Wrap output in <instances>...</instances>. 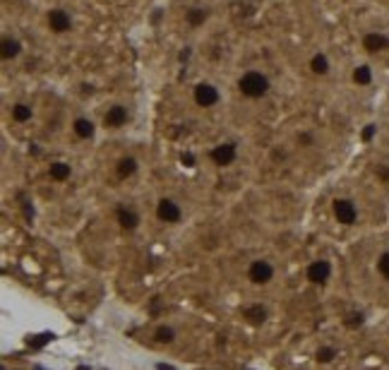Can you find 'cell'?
<instances>
[{
    "instance_id": "603a6c76",
    "label": "cell",
    "mask_w": 389,
    "mask_h": 370,
    "mask_svg": "<svg viewBox=\"0 0 389 370\" xmlns=\"http://www.w3.org/2000/svg\"><path fill=\"white\" fill-rule=\"evenodd\" d=\"M315 356H318L320 363H332L334 358H337V349H334V347H320Z\"/></svg>"
},
{
    "instance_id": "277c9868",
    "label": "cell",
    "mask_w": 389,
    "mask_h": 370,
    "mask_svg": "<svg viewBox=\"0 0 389 370\" xmlns=\"http://www.w3.org/2000/svg\"><path fill=\"white\" fill-rule=\"evenodd\" d=\"M370 267H373V274H375L377 284L387 286V289H389V243L380 246L375 252H373Z\"/></svg>"
},
{
    "instance_id": "9a60e30c",
    "label": "cell",
    "mask_w": 389,
    "mask_h": 370,
    "mask_svg": "<svg viewBox=\"0 0 389 370\" xmlns=\"http://www.w3.org/2000/svg\"><path fill=\"white\" fill-rule=\"evenodd\" d=\"M310 70H313L318 77H327L329 72H332V61H329L327 53L324 51L313 53V58H310Z\"/></svg>"
},
{
    "instance_id": "30bf717a",
    "label": "cell",
    "mask_w": 389,
    "mask_h": 370,
    "mask_svg": "<svg viewBox=\"0 0 389 370\" xmlns=\"http://www.w3.org/2000/svg\"><path fill=\"white\" fill-rule=\"evenodd\" d=\"M128 120H130V111H128V106H123V104L111 106V109L104 113V125H106V128H111V130L125 128V125H128Z\"/></svg>"
},
{
    "instance_id": "7c38bea8",
    "label": "cell",
    "mask_w": 389,
    "mask_h": 370,
    "mask_svg": "<svg viewBox=\"0 0 389 370\" xmlns=\"http://www.w3.org/2000/svg\"><path fill=\"white\" fill-rule=\"evenodd\" d=\"M305 274H308L310 284L322 286V284H327L329 276H332V265H329L327 260H315L308 265V272H305Z\"/></svg>"
},
{
    "instance_id": "ba28073f",
    "label": "cell",
    "mask_w": 389,
    "mask_h": 370,
    "mask_svg": "<svg viewBox=\"0 0 389 370\" xmlns=\"http://www.w3.org/2000/svg\"><path fill=\"white\" fill-rule=\"evenodd\" d=\"M46 22L53 34H67L72 29V14L63 8H53V10H48Z\"/></svg>"
},
{
    "instance_id": "e0dca14e",
    "label": "cell",
    "mask_w": 389,
    "mask_h": 370,
    "mask_svg": "<svg viewBox=\"0 0 389 370\" xmlns=\"http://www.w3.org/2000/svg\"><path fill=\"white\" fill-rule=\"evenodd\" d=\"M72 133H75L80 140H91V138H94V133H96V128H94V123H91L89 118L80 116V118L72 120Z\"/></svg>"
},
{
    "instance_id": "5b68a950",
    "label": "cell",
    "mask_w": 389,
    "mask_h": 370,
    "mask_svg": "<svg viewBox=\"0 0 389 370\" xmlns=\"http://www.w3.org/2000/svg\"><path fill=\"white\" fill-rule=\"evenodd\" d=\"M368 171H370L373 185H375L377 190H382V193H389V152L377 159H373Z\"/></svg>"
},
{
    "instance_id": "d6986e66",
    "label": "cell",
    "mask_w": 389,
    "mask_h": 370,
    "mask_svg": "<svg viewBox=\"0 0 389 370\" xmlns=\"http://www.w3.org/2000/svg\"><path fill=\"white\" fill-rule=\"evenodd\" d=\"M243 315H245V320H250L252 325H260L267 320V310L262 308V305H247V308L243 310Z\"/></svg>"
},
{
    "instance_id": "5bb4252c",
    "label": "cell",
    "mask_w": 389,
    "mask_h": 370,
    "mask_svg": "<svg viewBox=\"0 0 389 370\" xmlns=\"http://www.w3.org/2000/svg\"><path fill=\"white\" fill-rule=\"evenodd\" d=\"M115 219H118L120 228H125V231H135V228L140 226V214L135 212L133 207H118V212H115Z\"/></svg>"
},
{
    "instance_id": "8992f818",
    "label": "cell",
    "mask_w": 389,
    "mask_h": 370,
    "mask_svg": "<svg viewBox=\"0 0 389 370\" xmlns=\"http://www.w3.org/2000/svg\"><path fill=\"white\" fill-rule=\"evenodd\" d=\"M192 99L199 109H214V106L221 101V91H219L214 85H209V82H199V85L192 89Z\"/></svg>"
},
{
    "instance_id": "2e32d148",
    "label": "cell",
    "mask_w": 389,
    "mask_h": 370,
    "mask_svg": "<svg viewBox=\"0 0 389 370\" xmlns=\"http://www.w3.org/2000/svg\"><path fill=\"white\" fill-rule=\"evenodd\" d=\"M0 51H3L5 61H12V58H17L19 53H22V41H19L17 36H10V34H5L3 41H0Z\"/></svg>"
},
{
    "instance_id": "7402d4cb",
    "label": "cell",
    "mask_w": 389,
    "mask_h": 370,
    "mask_svg": "<svg viewBox=\"0 0 389 370\" xmlns=\"http://www.w3.org/2000/svg\"><path fill=\"white\" fill-rule=\"evenodd\" d=\"M154 339H157L159 344H171L173 339H176V332H173V327L162 325V327H157V332H154Z\"/></svg>"
},
{
    "instance_id": "6da1fadb",
    "label": "cell",
    "mask_w": 389,
    "mask_h": 370,
    "mask_svg": "<svg viewBox=\"0 0 389 370\" xmlns=\"http://www.w3.org/2000/svg\"><path fill=\"white\" fill-rule=\"evenodd\" d=\"M332 214L337 219L339 226L353 228L361 224V202L351 195H339V197L332 199Z\"/></svg>"
},
{
    "instance_id": "4fadbf2b",
    "label": "cell",
    "mask_w": 389,
    "mask_h": 370,
    "mask_svg": "<svg viewBox=\"0 0 389 370\" xmlns=\"http://www.w3.org/2000/svg\"><path fill=\"white\" fill-rule=\"evenodd\" d=\"M212 162L216 164V166H231L233 162H236L238 152H236V144H216V147L212 149Z\"/></svg>"
},
{
    "instance_id": "9c48e42d",
    "label": "cell",
    "mask_w": 389,
    "mask_h": 370,
    "mask_svg": "<svg viewBox=\"0 0 389 370\" xmlns=\"http://www.w3.org/2000/svg\"><path fill=\"white\" fill-rule=\"evenodd\" d=\"M157 217H159V221H164V224H178L183 219V209L178 202L164 197V199H159V204H157Z\"/></svg>"
},
{
    "instance_id": "8fae6325",
    "label": "cell",
    "mask_w": 389,
    "mask_h": 370,
    "mask_svg": "<svg viewBox=\"0 0 389 370\" xmlns=\"http://www.w3.org/2000/svg\"><path fill=\"white\" fill-rule=\"evenodd\" d=\"M375 70L377 67L373 65L370 61L358 63V65L351 70V82L356 87H373V82H375Z\"/></svg>"
},
{
    "instance_id": "ac0fdd59",
    "label": "cell",
    "mask_w": 389,
    "mask_h": 370,
    "mask_svg": "<svg viewBox=\"0 0 389 370\" xmlns=\"http://www.w3.org/2000/svg\"><path fill=\"white\" fill-rule=\"evenodd\" d=\"M32 118H34V109L29 104L19 101V104L12 106V120H17V123H29Z\"/></svg>"
},
{
    "instance_id": "44dd1931",
    "label": "cell",
    "mask_w": 389,
    "mask_h": 370,
    "mask_svg": "<svg viewBox=\"0 0 389 370\" xmlns=\"http://www.w3.org/2000/svg\"><path fill=\"white\" fill-rule=\"evenodd\" d=\"M70 173H72V168L67 166V164H63V162H56L51 166V178H53V181H67V178H70Z\"/></svg>"
},
{
    "instance_id": "52a82bcc",
    "label": "cell",
    "mask_w": 389,
    "mask_h": 370,
    "mask_svg": "<svg viewBox=\"0 0 389 370\" xmlns=\"http://www.w3.org/2000/svg\"><path fill=\"white\" fill-rule=\"evenodd\" d=\"M247 279L257 286L269 284V281L274 279V267H271V262H267V260L250 262V267H247Z\"/></svg>"
},
{
    "instance_id": "ffe728a7",
    "label": "cell",
    "mask_w": 389,
    "mask_h": 370,
    "mask_svg": "<svg viewBox=\"0 0 389 370\" xmlns=\"http://www.w3.org/2000/svg\"><path fill=\"white\" fill-rule=\"evenodd\" d=\"M135 171H137V159H135V157H123L118 162V176L120 178L133 176Z\"/></svg>"
},
{
    "instance_id": "3957f363",
    "label": "cell",
    "mask_w": 389,
    "mask_h": 370,
    "mask_svg": "<svg viewBox=\"0 0 389 370\" xmlns=\"http://www.w3.org/2000/svg\"><path fill=\"white\" fill-rule=\"evenodd\" d=\"M238 91L247 99H262L269 94V77L260 70H247L238 80Z\"/></svg>"
},
{
    "instance_id": "cb8c5ba5",
    "label": "cell",
    "mask_w": 389,
    "mask_h": 370,
    "mask_svg": "<svg viewBox=\"0 0 389 370\" xmlns=\"http://www.w3.org/2000/svg\"><path fill=\"white\" fill-rule=\"evenodd\" d=\"M207 19V10H199V8H192L190 12H188V22L192 24V27H199V24Z\"/></svg>"
},
{
    "instance_id": "7a4b0ae2",
    "label": "cell",
    "mask_w": 389,
    "mask_h": 370,
    "mask_svg": "<svg viewBox=\"0 0 389 370\" xmlns=\"http://www.w3.org/2000/svg\"><path fill=\"white\" fill-rule=\"evenodd\" d=\"M361 48L370 58V63L375 58L389 56V29H366L361 34Z\"/></svg>"
},
{
    "instance_id": "d4e9b609",
    "label": "cell",
    "mask_w": 389,
    "mask_h": 370,
    "mask_svg": "<svg viewBox=\"0 0 389 370\" xmlns=\"http://www.w3.org/2000/svg\"><path fill=\"white\" fill-rule=\"evenodd\" d=\"M298 142H303V144H313L315 142V138L310 133H303V135H298Z\"/></svg>"
}]
</instances>
